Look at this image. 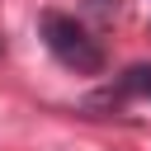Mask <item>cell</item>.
Listing matches in <instances>:
<instances>
[{"label":"cell","mask_w":151,"mask_h":151,"mask_svg":"<svg viewBox=\"0 0 151 151\" xmlns=\"http://www.w3.org/2000/svg\"><path fill=\"white\" fill-rule=\"evenodd\" d=\"M42 42H47L52 57H57L61 66H71L76 76H99V71H104L99 42H94L71 14H42Z\"/></svg>","instance_id":"1"},{"label":"cell","mask_w":151,"mask_h":151,"mask_svg":"<svg viewBox=\"0 0 151 151\" xmlns=\"http://www.w3.org/2000/svg\"><path fill=\"white\" fill-rule=\"evenodd\" d=\"M123 90H142V94L151 99V66H132L127 80H123Z\"/></svg>","instance_id":"2"},{"label":"cell","mask_w":151,"mask_h":151,"mask_svg":"<svg viewBox=\"0 0 151 151\" xmlns=\"http://www.w3.org/2000/svg\"><path fill=\"white\" fill-rule=\"evenodd\" d=\"M90 5H94V9H104V5H109V0H90Z\"/></svg>","instance_id":"3"}]
</instances>
